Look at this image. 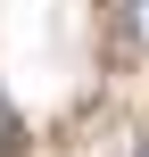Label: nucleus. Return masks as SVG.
I'll return each instance as SVG.
<instances>
[{"label":"nucleus","instance_id":"nucleus-1","mask_svg":"<svg viewBox=\"0 0 149 157\" xmlns=\"http://www.w3.org/2000/svg\"><path fill=\"white\" fill-rule=\"evenodd\" d=\"M124 33H133V41L149 50V0H124Z\"/></svg>","mask_w":149,"mask_h":157},{"label":"nucleus","instance_id":"nucleus-2","mask_svg":"<svg viewBox=\"0 0 149 157\" xmlns=\"http://www.w3.org/2000/svg\"><path fill=\"white\" fill-rule=\"evenodd\" d=\"M8 141H17V108L0 99V149H8Z\"/></svg>","mask_w":149,"mask_h":157},{"label":"nucleus","instance_id":"nucleus-3","mask_svg":"<svg viewBox=\"0 0 149 157\" xmlns=\"http://www.w3.org/2000/svg\"><path fill=\"white\" fill-rule=\"evenodd\" d=\"M133 157H149V141H141V149H133Z\"/></svg>","mask_w":149,"mask_h":157}]
</instances>
